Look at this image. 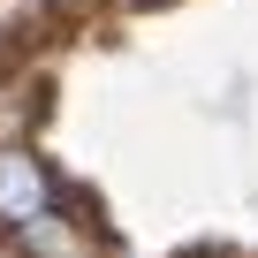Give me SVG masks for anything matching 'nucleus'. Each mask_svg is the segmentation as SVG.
I'll use <instances>...</instances> for the list:
<instances>
[{
	"mask_svg": "<svg viewBox=\"0 0 258 258\" xmlns=\"http://www.w3.org/2000/svg\"><path fill=\"white\" fill-rule=\"evenodd\" d=\"M46 205H61V182H53V167L16 137V145H0V228H31Z\"/></svg>",
	"mask_w": 258,
	"mask_h": 258,
	"instance_id": "nucleus-1",
	"label": "nucleus"
},
{
	"mask_svg": "<svg viewBox=\"0 0 258 258\" xmlns=\"http://www.w3.org/2000/svg\"><path fill=\"white\" fill-rule=\"evenodd\" d=\"M16 250H23V258H99V228H91L84 213L46 205L31 228H16Z\"/></svg>",
	"mask_w": 258,
	"mask_h": 258,
	"instance_id": "nucleus-2",
	"label": "nucleus"
},
{
	"mask_svg": "<svg viewBox=\"0 0 258 258\" xmlns=\"http://www.w3.org/2000/svg\"><path fill=\"white\" fill-rule=\"evenodd\" d=\"M46 114V91L31 84V76H0V145H16V137H31V121Z\"/></svg>",
	"mask_w": 258,
	"mask_h": 258,
	"instance_id": "nucleus-3",
	"label": "nucleus"
},
{
	"mask_svg": "<svg viewBox=\"0 0 258 258\" xmlns=\"http://www.w3.org/2000/svg\"><path fill=\"white\" fill-rule=\"evenodd\" d=\"M121 8H160V0H121Z\"/></svg>",
	"mask_w": 258,
	"mask_h": 258,
	"instance_id": "nucleus-4",
	"label": "nucleus"
}]
</instances>
